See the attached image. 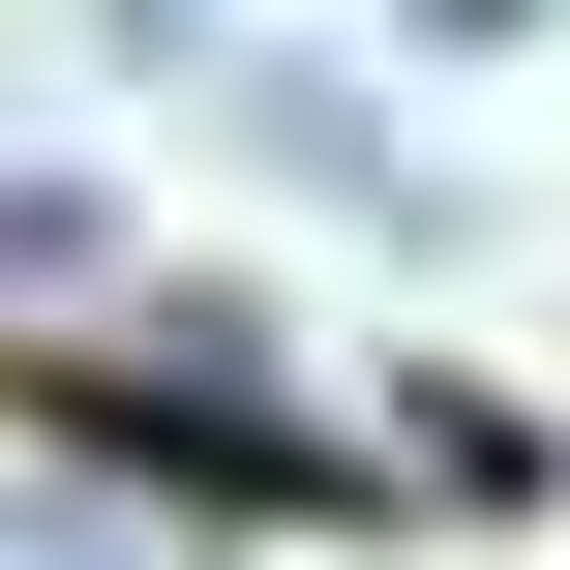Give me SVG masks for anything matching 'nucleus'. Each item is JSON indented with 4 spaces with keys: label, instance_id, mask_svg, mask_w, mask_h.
I'll return each mask as SVG.
<instances>
[{
    "label": "nucleus",
    "instance_id": "obj_1",
    "mask_svg": "<svg viewBox=\"0 0 570 570\" xmlns=\"http://www.w3.org/2000/svg\"><path fill=\"white\" fill-rule=\"evenodd\" d=\"M0 301H120V210L90 180H0Z\"/></svg>",
    "mask_w": 570,
    "mask_h": 570
}]
</instances>
